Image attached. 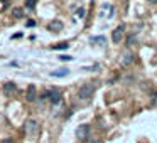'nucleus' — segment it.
<instances>
[{
	"label": "nucleus",
	"instance_id": "nucleus-1",
	"mask_svg": "<svg viewBox=\"0 0 157 143\" xmlns=\"http://www.w3.org/2000/svg\"><path fill=\"white\" fill-rule=\"evenodd\" d=\"M93 93H95V84H93V82H85V84L78 89V98L85 101V99L91 98Z\"/></svg>",
	"mask_w": 157,
	"mask_h": 143
},
{
	"label": "nucleus",
	"instance_id": "nucleus-2",
	"mask_svg": "<svg viewBox=\"0 0 157 143\" xmlns=\"http://www.w3.org/2000/svg\"><path fill=\"white\" fill-rule=\"evenodd\" d=\"M39 121L37 119H34V118H29L27 121H25V125H24V131H25V135L27 136H34V135H37L39 133Z\"/></svg>",
	"mask_w": 157,
	"mask_h": 143
},
{
	"label": "nucleus",
	"instance_id": "nucleus-3",
	"mask_svg": "<svg viewBox=\"0 0 157 143\" xmlns=\"http://www.w3.org/2000/svg\"><path fill=\"white\" fill-rule=\"evenodd\" d=\"M90 133H91V126L90 125H79L78 128H76V138L79 140V141H88L90 140Z\"/></svg>",
	"mask_w": 157,
	"mask_h": 143
},
{
	"label": "nucleus",
	"instance_id": "nucleus-4",
	"mask_svg": "<svg viewBox=\"0 0 157 143\" xmlns=\"http://www.w3.org/2000/svg\"><path fill=\"white\" fill-rule=\"evenodd\" d=\"M123 37H125V25H118V27L112 32V41L115 42V44H120V42L123 41Z\"/></svg>",
	"mask_w": 157,
	"mask_h": 143
},
{
	"label": "nucleus",
	"instance_id": "nucleus-5",
	"mask_svg": "<svg viewBox=\"0 0 157 143\" xmlns=\"http://www.w3.org/2000/svg\"><path fill=\"white\" fill-rule=\"evenodd\" d=\"M133 61H135V56H133L132 51H125V52L122 54V57H120V64H122V68L130 66Z\"/></svg>",
	"mask_w": 157,
	"mask_h": 143
},
{
	"label": "nucleus",
	"instance_id": "nucleus-6",
	"mask_svg": "<svg viewBox=\"0 0 157 143\" xmlns=\"http://www.w3.org/2000/svg\"><path fill=\"white\" fill-rule=\"evenodd\" d=\"M44 96H46V98H49V101H51L52 105H58V103H61V99H63L61 93L54 91V89H52V91H46Z\"/></svg>",
	"mask_w": 157,
	"mask_h": 143
},
{
	"label": "nucleus",
	"instance_id": "nucleus-7",
	"mask_svg": "<svg viewBox=\"0 0 157 143\" xmlns=\"http://www.w3.org/2000/svg\"><path fill=\"white\" fill-rule=\"evenodd\" d=\"M4 93H5V96L17 94V84H15V82H12V81H7L4 84Z\"/></svg>",
	"mask_w": 157,
	"mask_h": 143
},
{
	"label": "nucleus",
	"instance_id": "nucleus-8",
	"mask_svg": "<svg viewBox=\"0 0 157 143\" xmlns=\"http://www.w3.org/2000/svg\"><path fill=\"white\" fill-rule=\"evenodd\" d=\"M48 29L51 32H61L63 31V22L61 20H51L48 24Z\"/></svg>",
	"mask_w": 157,
	"mask_h": 143
},
{
	"label": "nucleus",
	"instance_id": "nucleus-9",
	"mask_svg": "<svg viewBox=\"0 0 157 143\" xmlns=\"http://www.w3.org/2000/svg\"><path fill=\"white\" fill-rule=\"evenodd\" d=\"M36 98H37V91H36L34 84H29V88H27V101H36Z\"/></svg>",
	"mask_w": 157,
	"mask_h": 143
},
{
	"label": "nucleus",
	"instance_id": "nucleus-10",
	"mask_svg": "<svg viewBox=\"0 0 157 143\" xmlns=\"http://www.w3.org/2000/svg\"><path fill=\"white\" fill-rule=\"evenodd\" d=\"M69 74V69H59V71H52L51 76H56V78H59V76H68Z\"/></svg>",
	"mask_w": 157,
	"mask_h": 143
},
{
	"label": "nucleus",
	"instance_id": "nucleus-11",
	"mask_svg": "<svg viewBox=\"0 0 157 143\" xmlns=\"http://www.w3.org/2000/svg\"><path fill=\"white\" fill-rule=\"evenodd\" d=\"M12 14H14L15 19H22V17H24V10H22V9H19V7H15L14 10H12Z\"/></svg>",
	"mask_w": 157,
	"mask_h": 143
},
{
	"label": "nucleus",
	"instance_id": "nucleus-12",
	"mask_svg": "<svg viewBox=\"0 0 157 143\" xmlns=\"http://www.w3.org/2000/svg\"><path fill=\"white\" fill-rule=\"evenodd\" d=\"M36 4H37V0H27V2H25V7H27V9H34Z\"/></svg>",
	"mask_w": 157,
	"mask_h": 143
},
{
	"label": "nucleus",
	"instance_id": "nucleus-13",
	"mask_svg": "<svg viewBox=\"0 0 157 143\" xmlns=\"http://www.w3.org/2000/svg\"><path fill=\"white\" fill-rule=\"evenodd\" d=\"M103 41H105V37H103V35H101V37H93V44H100V42H101V44H103Z\"/></svg>",
	"mask_w": 157,
	"mask_h": 143
},
{
	"label": "nucleus",
	"instance_id": "nucleus-14",
	"mask_svg": "<svg viewBox=\"0 0 157 143\" xmlns=\"http://www.w3.org/2000/svg\"><path fill=\"white\" fill-rule=\"evenodd\" d=\"M68 47H69V46L66 44V42H64V44H56V46H52V49H68Z\"/></svg>",
	"mask_w": 157,
	"mask_h": 143
},
{
	"label": "nucleus",
	"instance_id": "nucleus-15",
	"mask_svg": "<svg viewBox=\"0 0 157 143\" xmlns=\"http://www.w3.org/2000/svg\"><path fill=\"white\" fill-rule=\"evenodd\" d=\"M59 59H61V61H71V56H61V54H59Z\"/></svg>",
	"mask_w": 157,
	"mask_h": 143
},
{
	"label": "nucleus",
	"instance_id": "nucleus-16",
	"mask_svg": "<svg viewBox=\"0 0 157 143\" xmlns=\"http://www.w3.org/2000/svg\"><path fill=\"white\" fill-rule=\"evenodd\" d=\"M27 27H36V20H27Z\"/></svg>",
	"mask_w": 157,
	"mask_h": 143
},
{
	"label": "nucleus",
	"instance_id": "nucleus-17",
	"mask_svg": "<svg viewBox=\"0 0 157 143\" xmlns=\"http://www.w3.org/2000/svg\"><path fill=\"white\" fill-rule=\"evenodd\" d=\"M0 143H14V140H12V138H5V140H2Z\"/></svg>",
	"mask_w": 157,
	"mask_h": 143
},
{
	"label": "nucleus",
	"instance_id": "nucleus-18",
	"mask_svg": "<svg viewBox=\"0 0 157 143\" xmlns=\"http://www.w3.org/2000/svg\"><path fill=\"white\" fill-rule=\"evenodd\" d=\"M78 17L81 19V17H85V10H83V9H79V12H78Z\"/></svg>",
	"mask_w": 157,
	"mask_h": 143
},
{
	"label": "nucleus",
	"instance_id": "nucleus-19",
	"mask_svg": "<svg viewBox=\"0 0 157 143\" xmlns=\"http://www.w3.org/2000/svg\"><path fill=\"white\" fill-rule=\"evenodd\" d=\"M19 37H22V34H14L12 35V39H19Z\"/></svg>",
	"mask_w": 157,
	"mask_h": 143
}]
</instances>
